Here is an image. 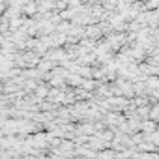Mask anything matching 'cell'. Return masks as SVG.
Instances as JSON below:
<instances>
[{
    "instance_id": "6da1fadb",
    "label": "cell",
    "mask_w": 159,
    "mask_h": 159,
    "mask_svg": "<svg viewBox=\"0 0 159 159\" xmlns=\"http://www.w3.org/2000/svg\"><path fill=\"white\" fill-rule=\"evenodd\" d=\"M142 129H144V131H150V133H152V131H153V124H142Z\"/></svg>"
},
{
    "instance_id": "7a4b0ae2",
    "label": "cell",
    "mask_w": 159,
    "mask_h": 159,
    "mask_svg": "<svg viewBox=\"0 0 159 159\" xmlns=\"http://www.w3.org/2000/svg\"><path fill=\"white\" fill-rule=\"evenodd\" d=\"M152 118H155V120L159 118V107H155V109L152 111Z\"/></svg>"
}]
</instances>
